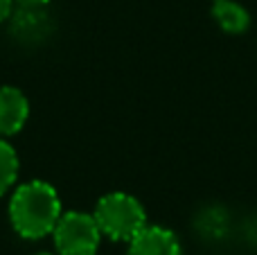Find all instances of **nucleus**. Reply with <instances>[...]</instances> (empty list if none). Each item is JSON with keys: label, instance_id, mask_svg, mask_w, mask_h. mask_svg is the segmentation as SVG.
Listing matches in <instances>:
<instances>
[{"label": "nucleus", "instance_id": "obj_1", "mask_svg": "<svg viewBox=\"0 0 257 255\" xmlns=\"http://www.w3.org/2000/svg\"><path fill=\"white\" fill-rule=\"evenodd\" d=\"M61 215L59 192L45 181H27L18 185L9 199V221L23 239H43L52 235Z\"/></svg>", "mask_w": 257, "mask_h": 255}, {"label": "nucleus", "instance_id": "obj_2", "mask_svg": "<svg viewBox=\"0 0 257 255\" xmlns=\"http://www.w3.org/2000/svg\"><path fill=\"white\" fill-rule=\"evenodd\" d=\"M102 235L113 242H131L147 226V212L136 197L126 192L104 194L93 212Z\"/></svg>", "mask_w": 257, "mask_h": 255}, {"label": "nucleus", "instance_id": "obj_3", "mask_svg": "<svg viewBox=\"0 0 257 255\" xmlns=\"http://www.w3.org/2000/svg\"><path fill=\"white\" fill-rule=\"evenodd\" d=\"M102 237L95 217L81 210L63 212L52 230L57 255H95Z\"/></svg>", "mask_w": 257, "mask_h": 255}, {"label": "nucleus", "instance_id": "obj_4", "mask_svg": "<svg viewBox=\"0 0 257 255\" xmlns=\"http://www.w3.org/2000/svg\"><path fill=\"white\" fill-rule=\"evenodd\" d=\"M30 117V102L16 86H0V138L14 136Z\"/></svg>", "mask_w": 257, "mask_h": 255}, {"label": "nucleus", "instance_id": "obj_5", "mask_svg": "<svg viewBox=\"0 0 257 255\" xmlns=\"http://www.w3.org/2000/svg\"><path fill=\"white\" fill-rule=\"evenodd\" d=\"M126 255H181V244L169 228L147 224L128 242Z\"/></svg>", "mask_w": 257, "mask_h": 255}, {"label": "nucleus", "instance_id": "obj_6", "mask_svg": "<svg viewBox=\"0 0 257 255\" xmlns=\"http://www.w3.org/2000/svg\"><path fill=\"white\" fill-rule=\"evenodd\" d=\"M212 18L223 32L228 34H244L250 27V14L244 5L235 0H214Z\"/></svg>", "mask_w": 257, "mask_h": 255}, {"label": "nucleus", "instance_id": "obj_7", "mask_svg": "<svg viewBox=\"0 0 257 255\" xmlns=\"http://www.w3.org/2000/svg\"><path fill=\"white\" fill-rule=\"evenodd\" d=\"M18 154L5 138H0V197L14 188L18 179Z\"/></svg>", "mask_w": 257, "mask_h": 255}, {"label": "nucleus", "instance_id": "obj_8", "mask_svg": "<svg viewBox=\"0 0 257 255\" xmlns=\"http://www.w3.org/2000/svg\"><path fill=\"white\" fill-rule=\"evenodd\" d=\"M12 12H14V0H0V25L12 16Z\"/></svg>", "mask_w": 257, "mask_h": 255}, {"label": "nucleus", "instance_id": "obj_9", "mask_svg": "<svg viewBox=\"0 0 257 255\" xmlns=\"http://www.w3.org/2000/svg\"><path fill=\"white\" fill-rule=\"evenodd\" d=\"M18 3H23V5H45V3H50V0H18Z\"/></svg>", "mask_w": 257, "mask_h": 255}, {"label": "nucleus", "instance_id": "obj_10", "mask_svg": "<svg viewBox=\"0 0 257 255\" xmlns=\"http://www.w3.org/2000/svg\"><path fill=\"white\" fill-rule=\"evenodd\" d=\"M36 255H52V253H36Z\"/></svg>", "mask_w": 257, "mask_h": 255}]
</instances>
